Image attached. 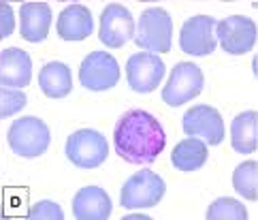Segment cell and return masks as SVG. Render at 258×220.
Masks as SVG:
<instances>
[{
	"mask_svg": "<svg viewBox=\"0 0 258 220\" xmlns=\"http://www.w3.org/2000/svg\"><path fill=\"white\" fill-rule=\"evenodd\" d=\"M115 154L131 164H152L167 145L162 124L145 109L122 114L113 128Z\"/></svg>",
	"mask_w": 258,
	"mask_h": 220,
	"instance_id": "obj_1",
	"label": "cell"
},
{
	"mask_svg": "<svg viewBox=\"0 0 258 220\" xmlns=\"http://www.w3.org/2000/svg\"><path fill=\"white\" fill-rule=\"evenodd\" d=\"M137 47L150 53H167L173 45V17L160 7L145 9L135 26Z\"/></svg>",
	"mask_w": 258,
	"mask_h": 220,
	"instance_id": "obj_2",
	"label": "cell"
},
{
	"mask_svg": "<svg viewBox=\"0 0 258 220\" xmlns=\"http://www.w3.org/2000/svg\"><path fill=\"white\" fill-rule=\"evenodd\" d=\"M9 148L22 158H36L47 152L51 143V131L41 118L24 116L15 120L7 133Z\"/></svg>",
	"mask_w": 258,
	"mask_h": 220,
	"instance_id": "obj_3",
	"label": "cell"
},
{
	"mask_svg": "<svg viewBox=\"0 0 258 220\" xmlns=\"http://www.w3.org/2000/svg\"><path fill=\"white\" fill-rule=\"evenodd\" d=\"M164 192H167L164 180L158 173L143 169L124 182L122 192H119V205L126 209H147L158 205Z\"/></svg>",
	"mask_w": 258,
	"mask_h": 220,
	"instance_id": "obj_4",
	"label": "cell"
},
{
	"mask_svg": "<svg viewBox=\"0 0 258 220\" xmlns=\"http://www.w3.org/2000/svg\"><path fill=\"white\" fill-rule=\"evenodd\" d=\"M67 158L79 169H96L109 156V143L103 133L94 128H81L67 139Z\"/></svg>",
	"mask_w": 258,
	"mask_h": 220,
	"instance_id": "obj_5",
	"label": "cell"
},
{
	"mask_svg": "<svg viewBox=\"0 0 258 220\" xmlns=\"http://www.w3.org/2000/svg\"><path fill=\"white\" fill-rule=\"evenodd\" d=\"M205 75L195 62H177L171 71L167 86L162 88V100L169 107H181L203 92Z\"/></svg>",
	"mask_w": 258,
	"mask_h": 220,
	"instance_id": "obj_6",
	"label": "cell"
},
{
	"mask_svg": "<svg viewBox=\"0 0 258 220\" xmlns=\"http://www.w3.org/2000/svg\"><path fill=\"white\" fill-rule=\"evenodd\" d=\"M79 81L86 90H92V92L111 90L119 81V64L109 51H90L81 60Z\"/></svg>",
	"mask_w": 258,
	"mask_h": 220,
	"instance_id": "obj_7",
	"label": "cell"
},
{
	"mask_svg": "<svg viewBox=\"0 0 258 220\" xmlns=\"http://www.w3.org/2000/svg\"><path fill=\"white\" fill-rule=\"evenodd\" d=\"M256 24L245 15H230L216 22V36L222 49L230 56H243L256 45Z\"/></svg>",
	"mask_w": 258,
	"mask_h": 220,
	"instance_id": "obj_8",
	"label": "cell"
},
{
	"mask_svg": "<svg viewBox=\"0 0 258 220\" xmlns=\"http://www.w3.org/2000/svg\"><path fill=\"white\" fill-rule=\"evenodd\" d=\"M181 128L188 137H199L207 145H220L224 141L222 114L211 105H195L181 118Z\"/></svg>",
	"mask_w": 258,
	"mask_h": 220,
	"instance_id": "obj_9",
	"label": "cell"
},
{
	"mask_svg": "<svg viewBox=\"0 0 258 220\" xmlns=\"http://www.w3.org/2000/svg\"><path fill=\"white\" fill-rule=\"evenodd\" d=\"M164 62L158 53L139 51L133 53L126 62V79L131 90L139 94H150L160 86L164 77Z\"/></svg>",
	"mask_w": 258,
	"mask_h": 220,
	"instance_id": "obj_10",
	"label": "cell"
},
{
	"mask_svg": "<svg viewBox=\"0 0 258 220\" xmlns=\"http://www.w3.org/2000/svg\"><path fill=\"white\" fill-rule=\"evenodd\" d=\"M135 36V20L133 13L124 5L111 3L100 13L98 39L109 49H119Z\"/></svg>",
	"mask_w": 258,
	"mask_h": 220,
	"instance_id": "obj_11",
	"label": "cell"
},
{
	"mask_svg": "<svg viewBox=\"0 0 258 220\" xmlns=\"http://www.w3.org/2000/svg\"><path fill=\"white\" fill-rule=\"evenodd\" d=\"M216 20L211 15H195L183 22L179 32V47L188 56H209L216 51Z\"/></svg>",
	"mask_w": 258,
	"mask_h": 220,
	"instance_id": "obj_12",
	"label": "cell"
},
{
	"mask_svg": "<svg viewBox=\"0 0 258 220\" xmlns=\"http://www.w3.org/2000/svg\"><path fill=\"white\" fill-rule=\"evenodd\" d=\"M32 79V58L20 47L0 51V86L26 88Z\"/></svg>",
	"mask_w": 258,
	"mask_h": 220,
	"instance_id": "obj_13",
	"label": "cell"
},
{
	"mask_svg": "<svg viewBox=\"0 0 258 220\" xmlns=\"http://www.w3.org/2000/svg\"><path fill=\"white\" fill-rule=\"evenodd\" d=\"M51 26V9L47 3H24L20 7V34L28 43L47 39Z\"/></svg>",
	"mask_w": 258,
	"mask_h": 220,
	"instance_id": "obj_14",
	"label": "cell"
},
{
	"mask_svg": "<svg viewBox=\"0 0 258 220\" xmlns=\"http://www.w3.org/2000/svg\"><path fill=\"white\" fill-rule=\"evenodd\" d=\"M111 207V197L98 186H86L73 197V216L77 220H107Z\"/></svg>",
	"mask_w": 258,
	"mask_h": 220,
	"instance_id": "obj_15",
	"label": "cell"
},
{
	"mask_svg": "<svg viewBox=\"0 0 258 220\" xmlns=\"http://www.w3.org/2000/svg\"><path fill=\"white\" fill-rule=\"evenodd\" d=\"M56 30L62 41H86L94 32V20H92L90 9L84 5H69L58 15Z\"/></svg>",
	"mask_w": 258,
	"mask_h": 220,
	"instance_id": "obj_16",
	"label": "cell"
},
{
	"mask_svg": "<svg viewBox=\"0 0 258 220\" xmlns=\"http://www.w3.org/2000/svg\"><path fill=\"white\" fill-rule=\"evenodd\" d=\"M41 92L47 98H64L73 90V75L69 64L64 62H47L39 73Z\"/></svg>",
	"mask_w": 258,
	"mask_h": 220,
	"instance_id": "obj_17",
	"label": "cell"
},
{
	"mask_svg": "<svg viewBox=\"0 0 258 220\" xmlns=\"http://www.w3.org/2000/svg\"><path fill=\"white\" fill-rule=\"evenodd\" d=\"M207 143L199 139V137H188V139L179 141L171 152V162L177 171L183 173H192L199 171L203 164L207 162Z\"/></svg>",
	"mask_w": 258,
	"mask_h": 220,
	"instance_id": "obj_18",
	"label": "cell"
},
{
	"mask_svg": "<svg viewBox=\"0 0 258 220\" xmlns=\"http://www.w3.org/2000/svg\"><path fill=\"white\" fill-rule=\"evenodd\" d=\"M256 124L258 114L256 112H243L235 116L233 124H230V145L239 154H254L256 152Z\"/></svg>",
	"mask_w": 258,
	"mask_h": 220,
	"instance_id": "obj_19",
	"label": "cell"
},
{
	"mask_svg": "<svg viewBox=\"0 0 258 220\" xmlns=\"http://www.w3.org/2000/svg\"><path fill=\"white\" fill-rule=\"evenodd\" d=\"M233 188L247 201L258 199V162L245 160L233 171Z\"/></svg>",
	"mask_w": 258,
	"mask_h": 220,
	"instance_id": "obj_20",
	"label": "cell"
},
{
	"mask_svg": "<svg viewBox=\"0 0 258 220\" xmlns=\"http://www.w3.org/2000/svg\"><path fill=\"white\" fill-rule=\"evenodd\" d=\"M207 220H245L247 209L233 197H220L207 209Z\"/></svg>",
	"mask_w": 258,
	"mask_h": 220,
	"instance_id": "obj_21",
	"label": "cell"
},
{
	"mask_svg": "<svg viewBox=\"0 0 258 220\" xmlns=\"http://www.w3.org/2000/svg\"><path fill=\"white\" fill-rule=\"evenodd\" d=\"M28 103V96L24 94L22 88H7L0 86V120L11 118L15 114H20Z\"/></svg>",
	"mask_w": 258,
	"mask_h": 220,
	"instance_id": "obj_22",
	"label": "cell"
},
{
	"mask_svg": "<svg viewBox=\"0 0 258 220\" xmlns=\"http://www.w3.org/2000/svg\"><path fill=\"white\" fill-rule=\"evenodd\" d=\"M26 216L30 220H62L64 212L58 203H53V201H39V203H34L28 209Z\"/></svg>",
	"mask_w": 258,
	"mask_h": 220,
	"instance_id": "obj_23",
	"label": "cell"
},
{
	"mask_svg": "<svg viewBox=\"0 0 258 220\" xmlns=\"http://www.w3.org/2000/svg\"><path fill=\"white\" fill-rule=\"evenodd\" d=\"M15 30V13L7 3H0V41L11 36Z\"/></svg>",
	"mask_w": 258,
	"mask_h": 220,
	"instance_id": "obj_24",
	"label": "cell"
},
{
	"mask_svg": "<svg viewBox=\"0 0 258 220\" xmlns=\"http://www.w3.org/2000/svg\"><path fill=\"white\" fill-rule=\"evenodd\" d=\"M126 220H147V216L145 214H128Z\"/></svg>",
	"mask_w": 258,
	"mask_h": 220,
	"instance_id": "obj_25",
	"label": "cell"
},
{
	"mask_svg": "<svg viewBox=\"0 0 258 220\" xmlns=\"http://www.w3.org/2000/svg\"><path fill=\"white\" fill-rule=\"evenodd\" d=\"M62 3H69V0H62ZM71 3H73V0H71Z\"/></svg>",
	"mask_w": 258,
	"mask_h": 220,
	"instance_id": "obj_26",
	"label": "cell"
},
{
	"mask_svg": "<svg viewBox=\"0 0 258 220\" xmlns=\"http://www.w3.org/2000/svg\"><path fill=\"white\" fill-rule=\"evenodd\" d=\"M3 3H7V0H3Z\"/></svg>",
	"mask_w": 258,
	"mask_h": 220,
	"instance_id": "obj_27",
	"label": "cell"
},
{
	"mask_svg": "<svg viewBox=\"0 0 258 220\" xmlns=\"http://www.w3.org/2000/svg\"><path fill=\"white\" fill-rule=\"evenodd\" d=\"M0 3H3V0H0Z\"/></svg>",
	"mask_w": 258,
	"mask_h": 220,
	"instance_id": "obj_28",
	"label": "cell"
}]
</instances>
